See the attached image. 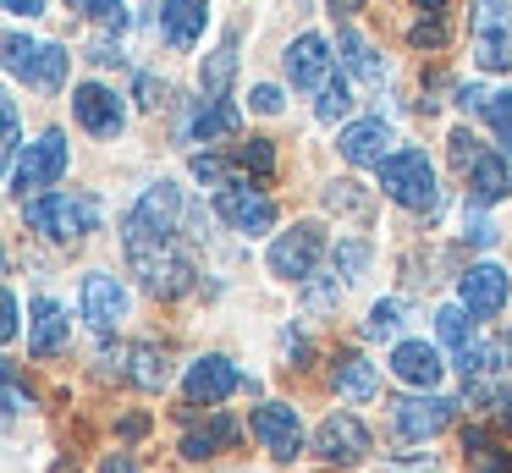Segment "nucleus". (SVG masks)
Masks as SVG:
<instances>
[{
    "label": "nucleus",
    "mask_w": 512,
    "mask_h": 473,
    "mask_svg": "<svg viewBox=\"0 0 512 473\" xmlns=\"http://www.w3.org/2000/svg\"><path fill=\"white\" fill-rule=\"evenodd\" d=\"M182 215V193L171 182H155L122 220V248H144V242H171Z\"/></svg>",
    "instance_id": "1"
},
{
    "label": "nucleus",
    "mask_w": 512,
    "mask_h": 473,
    "mask_svg": "<svg viewBox=\"0 0 512 473\" xmlns=\"http://www.w3.org/2000/svg\"><path fill=\"white\" fill-rule=\"evenodd\" d=\"M28 226L45 231V237H56V242H78L83 231L100 226V198H89V193H45V198L28 204Z\"/></svg>",
    "instance_id": "2"
},
{
    "label": "nucleus",
    "mask_w": 512,
    "mask_h": 473,
    "mask_svg": "<svg viewBox=\"0 0 512 473\" xmlns=\"http://www.w3.org/2000/svg\"><path fill=\"white\" fill-rule=\"evenodd\" d=\"M127 259H133V270H138V281L149 286L155 297H182L193 286V259L177 248V237L171 242H144V248H127Z\"/></svg>",
    "instance_id": "3"
},
{
    "label": "nucleus",
    "mask_w": 512,
    "mask_h": 473,
    "mask_svg": "<svg viewBox=\"0 0 512 473\" xmlns=\"http://www.w3.org/2000/svg\"><path fill=\"white\" fill-rule=\"evenodd\" d=\"M6 72L23 77L39 94H56V88L67 83V50H61V44H34V39H23V33H6Z\"/></svg>",
    "instance_id": "4"
},
{
    "label": "nucleus",
    "mask_w": 512,
    "mask_h": 473,
    "mask_svg": "<svg viewBox=\"0 0 512 473\" xmlns=\"http://www.w3.org/2000/svg\"><path fill=\"white\" fill-rule=\"evenodd\" d=\"M380 187L386 198H397L402 209H435V171L424 160V149H397L380 165Z\"/></svg>",
    "instance_id": "5"
},
{
    "label": "nucleus",
    "mask_w": 512,
    "mask_h": 473,
    "mask_svg": "<svg viewBox=\"0 0 512 473\" xmlns=\"http://www.w3.org/2000/svg\"><path fill=\"white\" fill-rule=\"evenodd\" d=\"M61 171H67V132H39L34 143L23 149V160L12 165V193H39V187L61 182Z\"/></svg>",
    "instance_id": "6"
},
{
    "label": "nucleus",
    "mask_w": 512,
    "mask_h": 473,
    "mask_svg": "<svg viewBox=\"0 0 512 473\" xmlns=\"http://www.w3.org/2000/svg\"><path fill=\"white\" fill-rule=\"evenodd\" d=\"M474 61L485 66V72H507L512 66V0H479Z\"/></svg>",
    "instance_id": "7"
},
{
    "label": "nucleus",
    "mask_w": 512,
    "mask_h": 473,
    "mask_svg": "<svg viewBox=\"0 0 512 473\" xmlns=\"http://www.w3.org/2000/svg\"><path fill=\"white\" fill-rule=\"evenodd\" d=\"M320 253H325V231L314 226V220H303V226L281 231V237L270 242V270H276L281 281H309Z\"/></svg>",
    "instance_id": "8"
},
{
    "label": "nucleus",
    "mask_w": 512,
    "mask_h": 473,
    "mask_svg": "<svg viewBox=\"0 0 512 473\" xmlns=\"http://www.w3.org/2000/svg\"><path fill=\"white\" fill-rule=\"evenodd\" d=\"M215 215H221L232 231H243V237H259V231L276 226V204L248 182H226L221 193H215Z\"/></svg>",
    "instance_id": "9"
},
{
    "label": "nucleus",
    "mask_w": 512,
    "mask_h": 473,
    "mask_svg": "<svg viewBox=\"0 0 512 473\" xmlns=\"http://www.w3.org/2000/svg\"><path fill=\"white\" fill-rule=\"evenodd\" d=\"M314 451H320V462H331V468H353V462L369 457V429L358 424L353 413H331L314 429Z\"/></svg>",
    "instance_id": "10"
},
{
    "label": "nucleus",
    "mask_w": 512,
    "mask_h": 473,
    "mask_svg": "<svg viewBox=\"0 0 512 473\" xmlns=\"http://www.w3.org/2000/svg\"><path fill=\"white\" fill-rule=\"evenodd\" d=\"M254 435H259V446L270 451V457H281V462H292L303 451V424H298V407H287V402H265L254 418Z\"/></svg>",
    "instance_id": "11"
},
{
    "label": "nucleus",
    "mask_w": 512,
    "mask_h": 473,
    "mask_svg": "<svg viewBox=\"0 0 512 473\" xmlns=\"http://www.w3.org/2000/svg\"><path fill=\"white\" fill-rule=\"evenodd\" d=\"M452 407L457 402H446V396H402L397 407H391V424H397V435L402 440H430V435H441L446 424H452Z\"/></svg>",
    "instance_id": "12"
},
{
    "label": "nucleus",
    "mask_w": 512,
    "mask_h": 473,
    "mask_svg": "<svg viewBox=\"0 0 512 473\" xmlns=\"http://www.w3.org/2000/svg\"><path fill=\"white\" fill-rule=\"evenodd\" d=\"M182 391H188L193 407H221L232 391H243V374L232 369V358L210 352V358H199V363L188 369V385H182Z\"/></svg>",
    "instance_id": "13"
},
{
    "label": "nucleus",
    "mask_w": 512,
    "mask_h": 473,
    "mask_svg": "<svg viewBox=\"0 0 512 473\" xmlns=\"http://www.w3.org/2000/svg\"><path fill=\"white\" fill-rule=\"evenodd\" d=\"M83 319H89L94 330H116L127 319V286L105 270L83 275Z\"/></svg>",
    "instance_id": "14"
},
{
    "label": "nucleus",
    "mask_w": 512,
    "mask_h": 473,
    "mask_svg": "<svg viewBox=\"0 0 512 473\" xmlns=\"http://www.w3.org/2000/svg\"><path fill=\"white\" fill-rule=\"evenodd\" d=\"M100 369L105 374H122V380L144 385V391H160L166 385V358H160L155 347H105L100 352Z\"/></svg>",
    "instance_id": "15"
},
{
    "label": "nucleus",
    "mask_w": 512,
    "mask_h": 473,
    "mask_svg": "<svg viewBox=\"0 0 512 473\" xmlns=\"http://www.w3.org/2000/svg\"><path fill=\"white\" fill-rule=\"evenodd\" d=\"M72 116H78L94 138H116V132H122V99L105 83H78L72 88Z\"/></svg>",
    "instance_id": "16"
},
{
    "label": "nucleus",
    "mask_w": 512,
    "mask_h": 473,
    "mask_svg": "<svg viewBox=\"0 0 512 473\" xmlns=\"http://www.w3.org/2000/svg\"><path fill=\"white\" fill-rule=\"evenodd\" d=\"M457 297H463V308L474 319L501 314V303H507V270H496V264H474V270H463V281H457Z\"/></svg>",
    "instance_id": "17"
},
{
    "label": "nucleus",
    "mask_w": 512,
    "mask_h": 473,
    "mask_svg": "<svg viewBox=\"0 0 512 473\" xmlns=\"http://www.w3.org/2000/svg\"><path fill=\"white\" fill-rule=\"evenodd\" d=\"M287 77L292 88H325L331 83V44L320 33H303L287 44Z\"/></svg>",
    "instance_id": "18"
},
{
    "label": "nucleus",
    "mask_w": 512,
    "mask_h": 473,
    "mask_svg": "<svg viewBox=\"0 0 512 473\" xmlns=\"http://www.w3.org/2000/svg\"><path fill=\"white\" fill-rule=\"evenodd\" d=\"M441 352L430 347V341H397L391 347V374H397L402 385H419V391H435L441 385Z\"/></svg>",
    "instance_id": "19"
},
{
    "label": "nucleus",
    "mask_w": 512,
    "mask_h": 473,
    "mask_svg": "<svg viewBox=\"0 0 512 473\" xmlns=\"http://www.w3.org/2000/svg\"><path fill=\"white\" fill-rule=\"evenodd\" d=\"M67 341H72L67 308H61L56 297H34V330H28V352H39V358H56V352H67Z\"/></svg>",
    "instance_id": "20"
},
{
    "label": "nucleus",
    "mask_w": 512,
    "mask_h": 473,
    "mask_svg": "<svg viewBox=\"0 0 512 473\" xmlns=\"http://www.w3.org/2000/svg\"><path fill=\"white\" fill-rule=\"evenodd\" d=\"M204 22H210V0H160V33L177 50H193L204 39Z\"/></svg>",
    "instance_id": "21"
},
{
    "label": "nucleus",
    "mask_w": 512,
    "mask_h": 473,
    "mask_svg": "<svg viewBox=\"0 0 512 473\" xmlns=\"http://www.w3.org/2000/svg\"><path fill=\"white\" fill-rule=\"evenodd\" d=\"M336 149H342L353 165H375V171H380V165L391 160V127H386V121H375V116L353 121V127L342 132V143H336Z\"/></svg>",
    "instance_id": "22"
},
{
    "label": "nucleus",
    "mask_w": 512,
    "mask_h": 473,
    "mask_svg": "<svg viewBox=\"0 0 512 473\" xmlns=\"http://www.w3.org/2000/svg\"><path fill=\"white\" fill-rule=\"evenodd\" d=\"M331 385L347 396V402H369V396L380 391V374L369 358H358V352H336L331 358Z\"/></svg>",
    "instance_id": "23"
},
{
    "label": "nucleus",
    "mask_w": 512,
    "mask_h": 473,
    "mask_svg": "<svg viewBox=\"0 0 512 473\" xmlns=\"http://www.w3.org/2000/svg\"><path fill=\"white\" fill-rule=\"evenodd\" d=\"M468 198H474V204H496V198H507V187H512V165L501 160V154H479L474 165H468Z\"/></svg>",
    "instance_id": "24"
},
{
    "label": "nucleus",
    "mask_w": 512,
    "mask_h": 473,
    "mask_svg": "<svg viewBox=\"0 0 512 473\" xmlns=\"http://www.w3.org/2000/svg\"><path fill=\"white\" fill-rule=\"evenodd\" d=\"M237 127H243V116H237L232 99H199V110H193V121H188V138L215 143V138H232Z\"/></svg>",
    "instance_id": "25"
},
{
    "label": "nucleus",
    "mask_w": 512,
    "mask_h": 473,
    "mask_svg": "<svg viewBox=\"0 0 512 473\" xmlns=\"http://www.w3.org/2000/svg\"><path fill=\"white\" fill-rule=\"evenodd\" d=\"M237 435H243V424H237V418H210V424H199V429H188V435H182V457L204 462V457H215V451H226Z\"/></svg>",
    "instance_id": "26"
},
{
    "label": "nucleus",
    "mask_w": 512,
    "mask_h": 473,
    "mask_svg": "<svg viewBox=\"0 0 512 473\" xmlns=\"http://www.w3.org/2000/svg\"><path fill=\"white\" fill-rule=\"evenodd\" d=\"M336 50H342V61H347V72H353V77H364V83H375V88L386 83V61L375 55V44H369L364 33L347 28L342 39H336Z\"/></svg>",
    "instance_id": "27"
},
{
    "label": "nucleus",
    "mask_w": 512,
    "mask_h": 473,
    "mask_svg": "<svg viewBox=\"0 0 512 473\" xmlns=\"http://www.w3.org/2000/svg\"><path fill=\"white\" fill-rule=\"evenodd\" d=\"M463 451H468V468H474V473H512V451H501L485 429H468Z\"/></svg>",
    "instance_id": "28"
},
{
    "label": "nucleus",
    "mask_w": 512,
    "mask_h": 473,
    "mask_svg": "<svg viewBox=\"0 0 512 473\" xmlns=\"http://www.w3.org/2000/svg\"><path fill=\"white\" fill-rule=\"evenodd\" d=\"M435 330H441V341L446 347H474V319H468V308L457 303V308H441V314H435Z\"/></svg>",
    "instance_id": "29"
},
{
    "label": "nucleus",
    "mask_w": 512,
    "mask_h": 473,
    "mask_svg": "<svg viewBox=\"0 0 512 473\" xmlns=\"http://www.w3.org/2000/svg\"><path fill=\"white\" fill-rule=\"evenodd\" d=\"M232 72H237V44L226 39L221 50L210 55V66H204V94L221 99V94H226V83H232Z\"/></svg>",
    "instance_id": "30"
},
{
    "label": "nucleus",
    "mask_w": 512,
    "mask_h": 473,
    "mask_svg": "<svg viewBox=\"0 0 512 473\" xmlns=\"http://www.w3.org/2000/svg\"><path fill=\"white\" fill-rule=\"evenodd\" d=\"M232 160L243 165V171H254V176H270V171H276V143L248 138V143H237V149H232Z\"/></svg>",
    "instance_id": "31"
},
{
    "label": "nucleus",
    "mask_w": 512,
    "mask_h": 473,
    "mask_svg": "<svg viewBox=\"0 0 512 473\" xmlns=\"http://www.w3.org/2000/svg\"><path fill=\"white\" fill-rule=\"evenodd\" d=\"M397 330H402V308L397 303H375V308H369V319H364V336L369 341H397Z\"/></svg>",
    "instance_id": "32"
},
{
    "label": "nucleus",
    "mask_w": 512,
    "mask_h": 473,
    "mask_svg": "<svg viewBox=\"0 0 512 473\" xmlns=\"http://www.w3.org/2000/svg\"><path fill=\"white\" fill-rule=\"evenodd\" d=\"M490 369H496V347H485V341L457 352V374H463V380H485Z\"/></svg>",
    "instance_id": "33"
},
{
    "label": "nucleus",
    "mask_w": 512,
    "mask_h": 473,
    "mask_svg": "<svg viewBox=\"0 0 512 473\" xmlns=\"http://www.w3.org/2000/svg\"><path fill=\"white\" fill-rule=\"evenodd\" d=\"M320 121H336V116H347V110H353V88L342 83V77H331V83L320 88Z\"/></svg>",
    "instance_id": "34"
},
{
    "label": "nucleus",
    "mask_w": 512,
    "mask_h": 473,
    "mask_svg": "<svg viewBox=\"0 0 512 473\" xmlns=\"http://www.w3.org/2000/svg\"><path fill=\"white\" fill-rule=\"evenodd\" d=\"M408 39L419 44V50H441V44H446V17H419Z\"/></svg>",
    "instance_id": "35"
},
{
    "label": "nucleus",
    "mask_w": 512,
    "mask_h": 473,
    "mask_svg": "<svg viewBox=\"0 0 512 473\" xmlns=\"http://www.w3.org/2000/svg\"><path fill=\"white\" fill-rule=\"evenodd\" d=\"M67 11H83V17H100L111 28H122V0H67Z\"/></svg>",
    "instance_id": "36"
},
{
    "label": "nucleus",
    "mask_w": 512,
    "mask_h": 473,
    "mask_svg": "<svg viewBox=\"0 0 512 473\" xmlns=\"http://www.w3.org/2000/svg\"><path fill=\"white\" fill-rule=\"evenodd\" d=\"M490 121H496V132H501V149L512 154V88L490 99Z\"/></svg>",
    "instance_id": "37"
},
{
    "label": "nucleus",
    "mask_w": 512,
    "mask_h": 473,
    "mask_svg": "<svg viewBox=\"0 0 512 473\" xmlns=\"http://www.w3.org/2000/svg\"><path fill=\"white\" fill-rule=\"evenodd\" d=\"M0 121H6V160H23V127H17V105H12V99L0 105Z\"/></svg>",
    "instance_id": "38"
},
{
    "label": "nucleus",
    "mask_w": 512,
    "mask_h": 473,
    "mask_svg": "<svg viewBox=\"0 0 512 473\" xmlns=\"http://www.w3.org/2000/svg\"><path fill=\"white\" fill-rule=\"evenodd\" d=\"M325 204L331 209H364V193H358V182H331V193H325Z\"/></svg>",
    "instance_id": "39"
},
{
    "label": "nucleus",
    "mask_w": 512,
    "mask_h": 473,
    "mask_svg": "<svg viewBox=\"0 0 512 473\" xmlns=\"http://www.w3.org/2000/svg\"><path fill=\"white\" fill-rule=\"evenodd\" d=\"M336 259H342V270H347V281H353L358 270H364V259H369V248L364 242H342V248H336Z\"/></svg>",
    "instance_id": "40"
},
{
    "label": "nucleus",
    "mask_w": 512,
    "mask_h": 473,
    "mask_svg": "<svg viewBox=\"0 0 512 473\" xmlns=\"http://www.w3.org/2000/svg\"><path fill=\"white\" fill-rule=\"evenodd\" d=\"M248 105H254V110H259V116H276V110H281V88H270V83H259V88H254V94H248Z\"/></svg>",
    "instance_id": "41"
},
{
    "label": "nucleus",
    "mask_w": 512,
    "mask_h": 473,
    "mask_svg": "<svg viewBox=\"0 0 512 473\" xmlns=\"http://www.w3.org/2000/svg\"><path fill=\"white\" fill-rule=\"evenodd\" d=\"M193 176H199V182H221L226 165L215 160V154H193ZM221 187H226V182H221Z\"/></svg>",
    "instance_id": "42"
},
{
    "label": "nucleus",
    "mask_w": 512,
    "mask_h": 473,
    "mask_svg": "<svg viewBox=\"0 0 512 473\" xmlns=\"http://www.w3.org/2000/svg\"><path fill=\"white\" fill-rule=\"evenodd\" d=\"M0 314H6V319H0V336L17 341V297H12V292L0 297Z\"/></svg>",
    "instance_id": "43"
},
{
    "label": "nucleus",
    "mask_w": 512,
    "mask_h": 473,
    "mask_svg": "<svg viewBox=\"0 0 512 473\" xmlns=\"http://www.w3.org/2000/svg\"><path fill=\"white\" fill-rule=\"evenodd\" d=\"M23 413V385H17V374L6 369V418H17Z\"/></svg>",
    "instance_id": "44"
},
{
    "label": "nucleus",
    "mask_w": 512,
    "mask_h": 473,
    "mask_svg": "<svg viewBox=\"0 0 512 473\" xmlns=\"http://www.w3.org/2000/svg\"><path fill=\"white\" fill-rule=\"evenodd\" d=\"M100 473H138V462L127 457V451H111V457L100 462Z\"/></svg>",
    "instance_id": "45"
},
{
    "label": "nucleus",
    "mask_w": 512,
    "mask_h": 473,
    "mask_svg": "<svg viewBox=\"0 0 512 473\" xmlns=\"http://www.w3.org/2000/svg\"><path fill=\"white\" fill-rule=\"evenodd\" d=\"M138 94H144V105H160V99H166V83H155V77H138Z\"/></svg>",
    "instance_id": "46"
},
{
    "label": "nucleus",
    "mask_w": 512,
    "mask_h": 473,
    "mask_svg": "<svg viewBox=\"0 0 512 473\" xmlns=\"http://www.w3.org/2000/svg\"><path fill=\"white\" fill-rule=\"evenodd\" d=\"M6 11H12V17H39L45 0H6Z\"/></svg>",
    "instance_id": "47"
},
{
    "label": "nucleus",
    "mask_w": 512,
    "mask_h": 473,
    "mask_svg": "<svg viewBox=\"0 0 512 473\" xmlns=\"http://www.w3.org/2000/svg\"><path fill=\"white\" fill-rule=\"evenodd\" d=\"M446 6L452 0H413V11H424V17H446Z\"/></svg>",
    "instance_id": "48"
},
{
    "label": "nucleus",
    "mask_w": 512,
    "mask_h": 473,
    "mask_svg": "<svg viewBox=\"0 0 512 473\" xmlns=\"http://www.w3.org/2000/svg\"><path fill=\"white\" fill-rule=\"evenodd\" d=\"M325 6H331L336 17H353V11H364V0H325Z\"/></svg>",
    "instance_id": "49"
},
{
    "label": "nucleus",
    "mask_w": 512,
    "mask_h": 473,
    "mask_svg": "<svg viewBox=\"0 0 512 473\" xmlns=\"http://www.w3.org/2000/svg\"><path fill=\"white\" fill-rule=\"evenodd\" d=\"M496 418H501V424H512V391H496Z\"/></svg>",
    "instance_id": "50"
},
{
    "label": "nucleus",
    "mask_w": 512,
    "mask_h": 473,
    "mask_svg": "<svg viewBox=\"0 0 512 473\" xmlns=\"http://www.w3.org/2000/svg\"><path fill=\"white\" fill-rule=\"evenodd\" d=\"M507 358H512V336H507Z\"/></svg>",
    "instance_id": "51"
}]
</instances>
